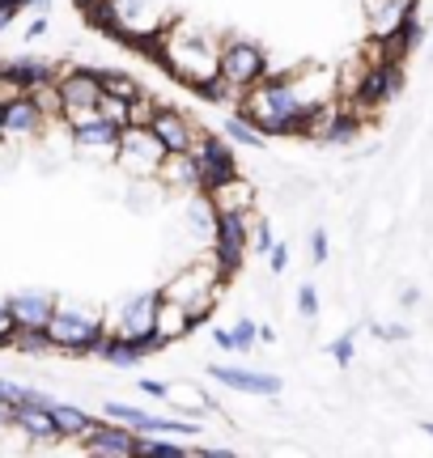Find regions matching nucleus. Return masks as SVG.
Wrapping results in <instances>:
<instances>
[{
  "label": "nucleus",
  "instance_id": "39448f33",
  "mask_svg": "<svg viewBox=\"0 0 433 458\" xmlns=\"http://www.w3.org/2000/svg\"><path fill=\"white\" fill-rule=\"evenodd\" d=\"M55 94L64 102V128L81 123L89 114H98V102H102V68H85V64H72L55 77Z\"/></svg>",
  "mask_w": 433,
  "mask_h": 458
},
{
  "label": "nucleus",
  "instance_id": "a211bd4d",
  "mask_svg": "<svg viewBox=\"0 0 433 458\" xmlns=\"http://www.w3.org/2000/svg\"><path fill=\"white\" fill-rule=\"evenodd\" d=\"M13 428L34 445V450L64 442V437H60V425H55V416H51V408H43V403H13Z\"/></svg>",
  "mask_w": 433,
  "mask_h": 458
},
{
  "label": "nucleus",
  "instance_id": "ddd939ff",
  "mask_svg": "<svg viewBox=\"0 0 433 458\" xmlns=\"http://www.w3.org/2000/svg\"><path fill=\"white\" fill-rule=\"evenodd\" d=\"M162 348H170V340L162 335V331H149V335H140V340L111 331V335H106V344H102L98 360H102V365H111V369H136L140 360L153 357V352H162Z\"/></svg>",
  "mask_w": 433,
  "mask_h": 458
},
{
  "label": "nucleus",
  "instance_id": "ea45409f",
  "mask_svg": "<svg viewBox=\"0 0 433 458\" xmlns=\"http://www.w3.org/2000/svg\"><path fill=\"white\" fill-rule=\"evenodd\" d=\"M213 344L221 352H233V331L230 327H213Z\"/></svg>",
  "mask_w": 433,
  "mask_h": 458
},
{
  "label": "nucleus",
  "instance_id": "1a4fd4ad",
  "mask_svg": "<svg viewBox=\"0 0 433 458\" xmlns=\"http://www.w3.org/2000/svg\"><path fill=\"white\" fill-rule=\"evenodd\" d=\"M259 213H216L213 225V255L216 267L225 272V280H233L242 272V259L250 250V225H255Z\"/></svg>",
  "mask_w": 433,
  "mask_h": 458
},
{
  "label": "nucleus",
  "instance_id": "c9c22d12",
  "mask_svg": "<svg viewBox=\"0 0 433 458\" xmlns=\"http://www.w3.org/2000/svg\"><path fill=\"white\" fill-rule=\"evenodd\" d=\"M327 259H332V242H327V229H315V233H310V263H315V267H327Z\"/></svg>",
  "mask_w": 433,
  "mask_h": 458
},
{
  "label": "nucleus",
  "instance_id": "49530a36",
  "mask_svg": "<svg viewBox=\"0 0 433 458\" xmlns=\"http://www.w3.org/2000/svg\"><path fill=\"white\" fill-rule=\"evenodd\" d=\"M429 47H433V38H429Z\"/></svg>",
  "mask_w": 433,
  "mask_h": 458
},
{
  "label": "nucleus",
  "instance_id": "9d476101",
  "mask_svg": "<svg viewBox=\"0 0 433 458\" xmlns=\"http://www.w3.org/2000/svg\"><path fill=\"white\" fill-rule=\"evenodd\" d=\"M191 157L200 165V191H213V187H221L225 179L242 174V165H238V145H233L225 131H200Z\"/></svg>",
  "mask_w": 433,
  "mask_h": 458
},
{
  "label": "nucleus",
  "instance_id": "a878e982",
  "mask_svg": "<svg viewBox=\"0 0 433 458\" xmlns=\"http://www.w3.org/2000/svg\"><path fill=\"white\" fill-rule=\"evenodd\" d=\"M196 98H204L208 106H225V111H238V102H242V89L230 81V77H208L204 85H196Z\"/></svg>",
  "mask_w": 433,
  "mask_h": 458
},
{
  "label": "nucleus",
  "instance_id": "2eb2a0df",
  "mask_svg": "<svg viewBox=\"0 0 433 458\" xmlns=\"http://www.w3.org/2000/svg\"><path fill=\"white\" fill-rule=\"evenodd\" d=\"M149 128L157 131V140L166 145V153H191V148H196V140H200V131H204L187 111H179V106H166V102H157V111H153Z\"/></svg>",
  "mask_w": 433,
  "mask_h": 458
},
{
  "label": "nucleus",
  "instance_id": "72a5a7b5",
  "mask_svg": "<svg viewBox=\"0 0 433 458\" xmlns=\"http://www.w3.org/2000/svg\"><path fill=\"white\" fill-rule=\"evenodd\" d=\"M369 335H378L383 344H403L412 340V327L408 323H369Z\"/></svg>",
  "mask_w": 433,
  "mask_h": 458
},
{
  "label": "nucleus",
  "instance_id": "9b49d317",
  "mask_svg": "<svg viewBox=\"0 0 433 458\" xmlns=\"http://www.w3.org/2000/svg\"><path fill=\"white\" fill-rule=\"evenodd\" d=\"M60 64L47 55H13V60H0V85L9 94H34L43 85H55Z\"/></svg>",
  "mask_w": 433,
  "mask_h": 458
},
{
  "label": "nucleus",
  "instance_id": "dca6fc26",
  "mask_svg": "<svg viewBox=\"0 0 433 458\" xmlns=\"http://www.w3.org/2000/svg\"><path fill=\"white\" fill-rule=\"evenodd\" d=\"M157 306H162V289L132 293L123 306H119V318H115V327H111V331H119V335H132V340L149 335V331H157Z\"/></svg>",
  "mask_w": 433,
  "mask_h": 458
},
{
  "label": "nucleus",
  "instance_id": "58836bf2",
  "mask_svg": "<svg viewBox=\"0 0 433 458\" xmlns=\"http://www.w3.org/2000/svg\"><path fill=\"white\" fill-rule=\"evenodd\" d=\"M136 386H140L145 394H153V399H170V391H174L170 382H157V377H140Z\"/></svg>",
  "mask_w": 433,
  "mask_h": 458
},
{
  "label": "nucleus",
  "instance_id": "a19ab883",
  "mask_svg": "<svg viewBox=\"0 0 433 458\" xmlns=\"http://www.w3.org/2000/svg\"><path fill=\"white\" fill-rule=\"evenodd\" d=\"M43 34H47V17L38 13V17L30 21V26H26V43H30V38H43Z\"/></svg>",
  "mask_w": 433,
  "mask_h": 458
},
{
  "label": "nucleus",
  "instance_id": "79ce46f5",
  "mask_svg": "<svg viewBox=\"0 0 433 458\" xmlns=\"http://www.w3.org/2000/svg\"><path fill=\"white\" fill-rule=\"evenodd\" d=\"M400 306H403V310H412V306H420V289H417V284H408V289L400 293Z\"/></svg>",
  "mask_w": 433,
  "mask_h": 458
},
{
  "label": "nucleus",
  "instance_id": "412c9836",
  "mask_svg": "<svg viewBox=\"0 0 433 458\" xmlns=\"http://www.w3.org/2000/svg\"><path fill=\"white\" fill-rule=\"evenodd\" d=\"M204 196L213 199L216 213H255V204H259V187H255L247 174H233V179H225L221 187L204 191Z\"/></svg>",
  "mask_w": 433,
  "mask_h": 458
},
{
  "label": "nucleus",
  "instance_id": "bb28decb",
  "mask_svg": "<svg viewBox=\"0 0 433 458\" xmlns=\"http://www.w3.org/2000/svg\"><path fill=\"white\" fill-rule=\"evenodd\" d=\"M102 89H106V94H115V98H128V102H136V98H145V94H149L132 72H119V68H102Z\"/></svg>",
  "mask_w": 433,
  "mask_h": 458
},
{
  "label": "nucleus",
  "instance_id": "c85d7f7f",
  "mask_svg": "<svg viewBox=\"0 0 433 458\" xmlns=\"http://www.w3.org/2000/svg\"><path fill=\"white\" fill-rule=\"evenodd\" d=\"M136 454H157V458H183L191 454L179 437H166V433H140V442H136Z\"/></svg>",
  "mask_w": 433,
  "mask_h": 458
},
{
  "label": "nucleus",
  "instance_id": "7c9ffc66",
  "mask_svg": "<svg viewBox=\"0 0 433 458\" xmlns=\"http://www.w3.org/2000/svg\"><path fill=\"white\" fill-rule=\"evenodd\" d=\"M327 352H332V360L340 369H349L352 360H357V331H340V335L327 344Z\"/></svg>",
  "mask_w": 433,
  "mask_h": 458
},
{
  "label": "nucleus",
  "instance_id": "5701e85b",
  "mask_svg": "<svg viewBox=\"0 0 433 458\" xmlns=\"http://www.w3.org/2000/svg\"><path fill=\"white\" fill-rule=\"evenodd\" d=\"M51 416H55V425H60V437H64V442H85V437H89V428L98 425L85 408L64 403V399H51Z\"/></svg>",
  "mask_w": 433,
  "mask_h": 458
},
{
  "label": "nucleus",
  "instance_id": "f704fd0d",
  "mask_svg": "<svg viewBox=\"0 0 433 458\" xmlns=\"http://www.w3.org/2000/svg\"><path fill=\"white\" fill-rule=\"evenodd\" d=\"M293 297H298L293 306H298L301 318H306V323H315V318H318V289H315V284H301Z\"/></svg>",
  "mask_w": 433,
  "mask_h": 458
},
{
  "label": "nucleus",
  "instance_id": "aec40b11",
  "mask_svg": "<svg viewBox=\"0 0 433 458\" xmlns=\"http://www.w3.org/2000/svg\"><path fill=\"white\" fill-rule=\"evenodd\" d=\"M9 310H13V323L17 327H47L51 314H55V293L47 289H21V293H9Z\"/></svg>",
  "mask_w": 433,
  "mask_h": 458
},
{
  "label": "nucleus",
  "instance_id": "f3484780",
  "mask_svg": "<svg viewBox=\"0 0 433 458\" xmlns=\"http://www.w3.org/2000/svg\"><path fill=\"white\" fill-rule=\"evenodd\" d=\"M136 442H140V433L128 425H119V420H98V425L89 428V437L81 442L85 454H102V458H132L136 454Z\"/></svg>",
  "mask_w": 433,
  "mask_h": 458
},
{
  "label": "nucleus",
  "instance_id": "cd10ccee",
  "mask_svg": "<svg viewBox=\"0 0 433 458\" xmlns=\"http://www.w3.org/2000/svg\"><path fill=\"white\" fill-rule=\"evenodd\" d=\"M17 352H26V357H43V352H55V344H51V331L47 327H17L13 331V344Z\"/></svg>",
  "mask_w": 433,
  "mask_h": 458
},
{
  "label": "nucleus",
  "instance_id": "6e6552de",
  "mask_svg": "<svg viewBox=\"0 0 433 458\" xmlns=\"http://www.w3.org/2000/svg\"><path fill=\"white\" fill-rule=\"evenodd\" d=\"M115 162L132 174V179H157V165L166 162V145L157 140V131L149 123H128L119 136Z\"/></svg>",
  "mask_w": 433,
  "mask_h": 458
},
{
  "label": "nucleus",
  "instance_id": "b1692460",
  "mask_svg": "<svg viewBox=\"0 0 433 458\" xmlns=\"http://www.w3.org/2000/svg\"><path fill=\"white\" fill-rule=\"evenodd\" d=\"M157 331H162L170 344L187 340V335L196 331V318H191V310H187L183 301H170V297H162V306H157Z\"/></svg>",
  "mask_w": 433,
  "mask_h": 458
},
{
  "label": "nucleus",
  "instance_id": "473e14b6",
  "mask_svg": "<svg viewBox=\"0 0 433 458\" xmlns=\"http://www.w3.org/2000/svg\"><path fill=\"white\" fill-rule=\"evenodd\" d=\"M276 246V233H272V225H267L264 216H255V225H250V250L255 255H267Z\"/></svg>",
  "mask_w": 433,
  "mask_h": 458
},
{
  "label": "nucleus",
  "instance_id": "423d86ee",
  "mask_svg": "<svg viewBox=\"0 0 433 458\" xmlns=\"http://www.w3.org/2000/svg\"><path fill=\"white\" fill-rule=\"evenodd\" d=\"M272 72L264 43H255L247 34H221V77H230L242 94L250 85H259Z\"/></svg>",
  "mask_w": 433,
  "mask_h": 458
},
{
  "label": "nucleus",
  "instance_id": "f8f14e48",
  "mask_svg": "<svg viewBox=\"0 0 433 458\" xmlns=\"http://www.w3.org/2000/svg\"><path fill=\"white\" fill-rule=\"evenodd\" d=\"M204 374L238 394H250V399H281V391H284V382L276 374L247 369V365H204Z\"/></svg>",
  "mask_w": 433,
  "mask_h": 458
},
{
  "label": "nucleus",
  "instance_id": "f257e3e1",
  "mask_svg": "<svg viewBox=\"0 0 433 458\" xmlns=\"http://www.w3.org/2000/svg\"><path fill=\"white\" fill-rule=\"evenodd\" d=\"M298 72L301 64L289 72H267L264 81L242 94L238 114H247L264 136H306V123L318 102H310V94L298 85Z\"/></svg>",
  "mask_w": 433,
  "mask_h": 458
},
{
  "label": "nucleus",
  "instance_id": "f03ea898",
  "mask_svg": "<svg viewBox=\"0 0 433 458\" xmlns=\"http://www.w3.org/2000/svg\"><path fill=\"white\" fill-rule=\"evenodd\" d=\"M162 43H166V51H162L157 64L166 68L174 81H183L187 89H196V85L221 72V38H208L204 30H191L179 21L162 34Z\"/></svg>",
  "mask_w": 433,
  "mask_h": 458
},
{
  "label": "nucleus",
  "instance_id": "2f4dec72",
  "mask_svg": "<svg viewBox=\"0 0 433 458\" xmlns=\"http://www.w3.org/2000/svg\"><path fill=\"white\" fill-rule=\"evenodd\" d=\"M233 352H250L255 344H259V323H250L247 314L242 318H233Z\"/></svg>",
  "mask_w": 433,
  "mask_h": 458
},
{
  "label": "nucleus",
  "instance_id": "6ab92c4d",
  "mask_svg": "<svg viewBox=\"0 0 433 458\" xmlns=\"http://www.w3.org/2000/svg\"><path fill=\"white\" fill-rule=\"evenodd\" d=\"M68 136H72V148H77V153H106V157H115L123 128H115L106 114H89L81 123H72Z\"/></svg>",
  "mask_w": 433,
  "mask_h": 458
},
{
  "label": "nucleus",
  "instance_id": "4be33fe9",
  "mask_svg": "<svg viewBox=\"0 0 433 458\" xmlns=\"http://www.w3.org/2000/svg\"><path fill=\"white\" fill-rule=\"evenodd\" d=\"M157 182L166 191H183V196H196L200 191V165L191 153H166V162L157 165Z\"/></svg>",
  "mask_w": 433,
  "mask_h": 458
},
{
  "label": "nucleus",
  "instance_id": "4468645a",
  "mask_svg": "<svg viewBox=\"0 0 433 458\" xmlns=\"http://www.w3.org/2000/svg\"><path fill=\"white\" fill-rule=\"evenodd\" d=\"M43 128H47V111L38 106L34 94H9V98H4L0 140H34Z\"/></svg>",
  "mask_w": 433,
  "mask_h": 458
},
{
  "label": "nucleus",
  "instance_id": "e433bc0d",
  "mask_svg": "<svg viewBox=\"0 0 433 458\" xmlns=\"http://www.w3.org/2000/svg\"><path fill=\"white\" fill-rule=\"evenodd\" d=\"M13 331H17L13 310H9V301L0 297V348H9V344H13Z\"/></svg>",
  "mask_w": 433,
  "mask_h": 458
},
{
  "label": "nucleus",
  "instance_id": "20e7f679",
  "mask_svg": "<svg viewBox=\"0 0 433 458\" xmlns=\"http://www.w3.org/2000/svg\"><path fill=\"white\" fill-rule=\"evenodd\" d=\"M47 331L55 352H64V357H98L106 335H111V327L102 323V314L85 310V306H55Z\"/></svg>",
  "mask_w": 433,
  "mask_h": 458
},
{
  "label": "nucleus",
  "instance_id": "c03bdc74",
  "mask_svg": "<svg viewBox=\"0 0 433 458\" xmlns=\"http://www.w3.org/2000/svg\"><path fill=\"white\" fill-rule=\"evenodd\" d=\"M420 433H429L433 437V420H420Z\"/></svg>",
  "mask_w": 433,
  "mask_h": 458
},
{
  "label": "nucleus",
  "instance_id": "393cba45",
  "mask_svg": "<svg viewBox=\"0 0 433 458\" xmlns=\"http://www.w3.org/2000/svg\"><path fill=\"white\" fill-rule=\"evenodd\" d=\"M221 131H225L238 148H250V153H264V148H267V136L250 123L247 114H238V111H230V119L221 123Z\"/></svg>",
  "mask_w": 433,
  "mask_h": 458
},
{
  "label": "nucleus",
  "instance_id": "7ed1b4c3",
  "mask_svg": "<svg viewBox=\"0 0 433 458\" xmlns=\"http://www.w3.org/2000/svg\"><path fill=\"white\" fill-rule=\"evenodd\" d=\"M225 272L216 267V255L208 250L204 259H187L183 267H174L166 276V284H162V297H170V301H183L187 310H191V318H196V327L200 323H208L216 310V301H221V293H225Z\"/></svg>",
  "mask_w": 433,
  "mask_h": 458
},
{
  "label": "nucleus",
  "instance_id": "c756f323",
  "mask_svg": "<svg viewBox=\"0 0 433 458\" xmlns=\"http://www.w3.org/2000/svg\"><path fill=\"white\" fill-rule=\"evenodd\" d=\"M98 114H106L115 128H128V123H132V102H128V98H115V94H102Z\"/></svg>",
  "mask_w": 433,
  "mask_h": 458
},
{
  "label": "nucleus",
  "instance_id": "37998d69",
  "mask_svg": "<svg viewBox=\"0 0 433 458\" xmlns=\"http://www.w3.org/2000/svg\"><path fill=\"white\" fill-rule=\"evenodd\" d=\"M259 344H276V327L272 323H259Z\"/></svg>",
  "mask_w": 433,
  "mask_h": 458
},
{
  "label": "nucleus",
  "instance_id": "a18cd8bd",
  "mask_svg": "<svg viewBox=\"0 0 433 458\" xmlns=\"http://www.w3.org/2000/svg\"><path fill=\"white\" fill-rule=\"evenodd\" d=\"M0 119H4V102H0Z\"/></svg>",
  "mask_w": 433,
  "mask_h": 458
},
{
  "label": "nucleus",
  "instance_id": "0eeeda50",
  "mask_svg": "<svg viewBox=\"0 0 433 458\" xmlns=\"http://www.w3.org/2000/svg\"><path fill=\"white\" fill-rule=\"evenodd\" d=\"M403 85H408L403 60H383V64H369L366 77H361V85H357V94L349 98V106H352V111H361L369 119V114H378L383 106H391V102L400 98Z\"/></svg>",
  "mask_w": 433,
  "mask_h": 458
},
{
  "label": "nucleus",
  "instance_id": "4c0bfd02",
  "mask_svg": "<svg viewBox=\"0 0 433 458\" xmlns=\"http://www.w3.org/2000/svg\"><path fill=\"white\" fill-rule=\"evenodd\" d=\"M284 267H289V242H276L272 250H267V272H272V276H281Z\"/></svg>",
  "mask_w": 433,
  "mask_h": 458
}]
</instances>
